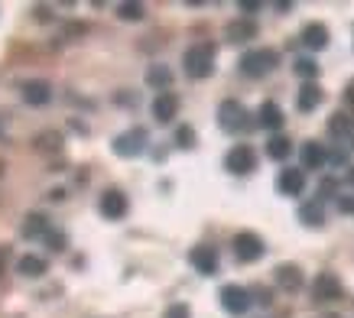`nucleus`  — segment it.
Segmentation results:
<instances>
[{
	"label": "nucleus",
	"mask_w": 354,
	"mask_h": 318,
	"mask_svg": "<svg viewBox=\"0 0 354 318\" xmlns=\"http://www.w3.org/2000/svg\"><path fill=\"white\" fill-rule=\"evenodd\" d=\"M183 65H185V75H189V78H208V75L215 72V46L195 43L192 49H185Z\"/></svg>",
	"instance_id": "f257e3e1"
},
{
	"label": "nucleus",
	"mask_w": 354,
	"mask_h": 318,
	"mask_svg": "<svg viewBox=\"0 0 354 318\" xmlns=\"http://www.w3.org/2000/svg\"><path fill=\"white\" fill-rule=\"evenodd\" d=\"M279 55L273 53V49H250V53L241 55V72L247 75V78H263V75H270L273 68H277Z\"/></svg>",
	"instance_id": "f03ea898"
},
{
	"label": "nucleus",
	"mask_w": 354,
	"mask_h": 318,
	"mask_svg": "<svg viewBox=\"0 0 354 318\" xmlns=\"http://www.w3.org/2000/svg\"><path fill=\"white\" fill-rule=\"evenodd\" d=\"M147 140H150V133L143 127H130V130H124L120 137H114V153L124 159H133L147 149Z\"/></svg>",
	"instance_id": "7ed1b4c3"
},
{
	"label": "nucleus",
	"mask_w": 354,
	"mask_h": 318,
	"mask_svg": "<svg viewBox=\"0 0 354 318\" xmlns=\"http://www.w3.org/2000/svg\"><path fill=\"white\" fill-rule=\"evenodd\" d=\"M218 299H221V306H225L227 315H244L247 308H250V289L237 286V283H227V286H221V292H218Z\"/></svg>",
	"instance_id": "20e7f679"
},
{
	"label": "nucleus",
	"mask_w": 354,
	"mask_h": 318,
	"mask_svg": "<svg viewBox=\"0 0 354 318\" xmlns=\"http://www.w3.org/2000/svg\"><path fill=\"white\" fill-rule=\"evenodd\" d=\"M218 124H221V130H227V133H237V130L250 127V124H247V111L241 101H221V107H218Z\"/></svg>",
	"instance_id": "39448f33"
},
{
	"label": "nucleus",
	"mask_w": 354,
	"mask_h": 318,
	"mask_svg": "<svg viewBox=\"0 0 354 318\" xmlns=\"http://www.w3.org/2000/svg\"><path fill=\"white\" fill-rule=\"evenodd\" d=\"M263 241H260L254 231H241L234 237V256L241 260V263H257L260 256H263Z\"/></svg>",
	"instance_id": "423d86ee"
},
{
	"label": "nucleus",
	"mask_w": 354,
	"mask_h": 318,
	"mask_svg": "<svg viewBox=\"0 0 354 318\" xmlns=\"http://www.w3.org/2000/svg\"><path fill=\"white\" fill-rule=\"evenodd\" d=\"M225 169L234 172V176H247V172H254V169H257V153L247 147V143H241V147H234V149H227Z\"/></svg>",
	"instance_id": "0eeeda50"
},
{
	"label": "nucleus",
	"mask_w": 354,
	"mask_h": 318,
	"mask_svg": "<svg viewBox=\"0 0 354 318\" xmlns=\"http://www.w3.org/2000/svg\"><path fill=\"white\" fill-rule=\"evenodd\" d=\"M97 208H101V214H104L108 221H120V218H127L130 205H127V195L120 189H108L101 195V205H97Z\"/></svg>",
	"instance_id": "6e6552de"
},
{
	"label": "nucleus",
	"mask_w": 354,
	"mask_h": 318,
	"mask_svg": "<svg viewBox=\"0 0 354 318\" xmlns=\"http://www.w3.org/2000/svg\"><path fill=\"white\" fill-rule=\"evenodd\" d=\"M342 292L344 289L335 273H319L315 283H312V299H315V302H335V299H342Z\"/></svg>",
	"instance_id": "1a4fd4ad"
},
{
	"label": "nucleus",
	"mask_w": 354,
	"mask_h": 318,
	"mask_svg": "<svg viewBox=\"0 0 354 318\" xmlns=\"http://www.w3.org/2000/svg\"><path fill=\"white\" fill-rule=\"evenodd\" d=\"M277 189L279 195H290V198H296V195H302L306 191V172L302 169H283L277 179Z\"/></svg>",
	"instance_id": "9d476101"
},
{
	"label": "nucleus",
	"mask_w": 354,
	"mask_h": 318,
	"mask_svg": "<svg viewBox=\"0 0 354 318\" xmlns=\"http://www.w3.org/2000/svg\"><path fill=\"white\" fill-rule=\"evenodd\" d=\"M23 101L32 107H43L53 101V85L49 82H43V78H36V82H26L23 85Z\"/></svg>",
	"instance_id": "9b49d317"
},
{
	"label": "nucleus",
	"mask_w": 354,
	"mask_h": 318,
	"mask_svg": "<svg viewBox=\"0 0 354 318\" xmlns=\"http://www.w3.org/2000/svg\"><path fill=\"white\" fill-rule=\"evenodd\" d=\"M189 263L198 270L202 276H212L218 270V254H215V247H192V254H189Z\"/></svg>",
	"instance_id": "f8f14e48"
},
{
	"label": "nucleus",
	"mask_w": 354,
	"mask_h": 318,
	"mask_svg": "<svg viewBox=\"0 0 354 318\" xmlns=\"http://www.w3.org/2000/svg\"><path fill=\"white\" fill-rule=\"evenodd\" d=\"M225 39L227 43H250V39H257V23L254 20H231L225 26Z\"/></svg>",
	"instance_id": "ddd939ff"
},
{
	"label": "nucleus",
	"mask_w": 354,
	"mask_h": 318,
	"mask_svg": "<svg viewBox=\"0 0 354 318\" xmlns=\"http://www.w3.org/2000/svg\"><path fill=\"white\" fill-rule=\"evenodd\" d=\"M176 114H179V97L176 95H156V101H153V117L160 120V124H172L176 120Z\"/></svg>",
	"instance_id": "4468645a"
},
{
	"label": "nucleus",
	"mask_w": 354,
	"mask_h": 318,
	"mask_svg": "<svg viewBox=\"0 0 354 318\" xmlns=\"http://www.w3.org/2000/svg\"><path fill=\"white\" fill-rule=\"evenodd\" d=\"M302 169H322L325 162H328V153H325L322 143H315V140H309V143H302Z\"/></svg>",
	"instance_id": "2eb2a0df"
},
{
	"label": "nucleus",
	"mask_w": 354,
	"mask_h": 318,
	"mask_svg": "<svg viewBox=\"0 0 354 318\" xmlns=\"http://www.w3.org/2000/svg\"><path fill=\"white\" fill-rule=\"evenodd\" d=\"M277 286L286 292H296L302 286V270L296 263H279L277 266Z\"/></svg>",
	"instance_id": "dca6fc26"
},
{
	"label": "nucleus",
	"mask_w": 354,
	"mask_h": 318,
	"mask_svg": "<svg viewBox=\"0 0 354 318\" xmlns=\"http://www.w3.org/2000/svg\"><path fill=\"white\" fill-rule=\"evenodd\" d=\"M319 104H322V88L315 85V82H306V85L299 88V95H296V107H299L302 114H309V111H315Z\"/></svg>",
	"instance_id": "f3484780"
},
{
	"label": "nucleus",
	"mask_w": 354,
	"mask_h": 318,
	"mask_svg": "<svg viewBox=\"0 0 354 318\" xmlns=\"http://www.w3.org/2000/svg\"><path fill=\"white\" fill-rule=\"evenodd\" d=\"M302 46L312 49V53L325 49V46H328V30H325L322 23H309V26L302 30Z\"/></svg>",
	"instance_id": "a211bd4d"
},
{
	"label": "nucleus",
	"mask_w": 354,
	"mask_h": 318,
	"mask_svg": "<svg viewBox=\"0 0 354 318\" xmlns=\"http://www.w3.org/2000/svg\"><path fill=\"white\" fill-rule=\"evenodd\" d=\"M257 124L263 130H279L283 127V111H279V104H273V101H263L257 111Z\"/></svg>",
	"instance_id": "6ab92c4d"
},
{
	"label": "nucleus",
	"mask_w": 354,
	"mask_h": 318,
	"mask_svg": "<svg viewBox=\"0 0 354 318\" xmlns=\"http://www.w3.org/2000/svg\"><path fill=\"white\" fill-rule=\"evenodd\" d=\"M17 273L26 276V279H39V276L46 273V260L36 254H26L20 256V263H17Z\"/></svg>",
	"instance_id": "aec40b11"
},
{
	"label": "nucleus",
	"mask_w": 354,
	"mask_h": 318,
	"mask_svg": "<svg viewBox=\"0 0 354 318\" xmlns=\"http://www.w3.org/2000/svg\"><path fill=\"white\" fill-rule=\"evenodd\" d=\"M147 85L160 88V95H166V88L172 85V72L166 68V65H150V72H147Z\"/></svg>",
	"instance_id": "412c9836"
},
{
	"label": "nucleus",
	"mask_w": 354,
	"mask_h": 318,
	"mask_svg": "<svg viewBox=\"0 0 354 318\" xmlns=\"http://www.w3.org/2000/svg\"><path fill=\"white\" fill-rule=\"evenodd\" d=\"M299 221L309 224V227H322V224H325V208H322V202L302 205V208H299Z\"/></svg>",
	"instance_id": "4be33fe9"
},
{
	"label": "nucleus",
	"mask_w": 354,
	"mask_h": 318,
	"mask_svg": "<svg viewBox=\"0 0 354 318\" xmlns=\"http://www.w3.org/2000/svg\"><path fill=\"white\" fill-rule=\"evenodd\" d=\"M20 234L23 237H46V234H49V224H46L43 214H26V218H23Z\"/></svg>",
	"instance_id": "5701e85b"
},
{
	"label": "nucleus",
	"mask_w": 354,
	"mask_h": 318,
	"mask_svg": "<svg viewBox=\"0 0 354 318\" xmlns=\"http://www.w3.org/2000/svg\"><path fill=\"white\" fill-rule=\"evenodd\" d=\"M351 130H354L351 117L348 114H332V120H328V133H332V137H351Z\"/></svg>",
	"instance_id": "b1692460"
},
{
	"label": "nucleus",
	"mask_w": 354,
	"mask_h": 318,
	"mask_svg": "<svg viewBox=\"0 0 354 318\" xmlns=\"http://www.w3.org/2000/svg\"><path fill=\"white\" fill-rule=\"evenodd\" d=\"M292 153V143L286 137H270V143H267V156L270 159H286Z\"/></svg>",
	"instance_id": "393cba45"
},
{
	"label": "nucleus",
	"mask_w": 354,
	"mask_h": 318,
	"mask_svg": "<svg viewBox=\"0 0 354 318\" xmlns=\"http://www.w3.org/2000/svg\"><path fill=\"white\" fill-rule=\"evenodd\" d=\"M62 147V133H55V130H46V133H39L36 137V149L39 153H53V149Z\"/></svg>",
	"instance_id": "a878e982"
},
{
	"label": "nucleus",
	"mask_w": 354,
	"mask_h": 318,
	"mask_svg": "<svg viewBox=\"0 0 354 318\" xmlns=\"http://www.w3.org/2000/svg\"><path fill=\"white\" fill-rule=\"evenodd\" d=\"M118 17L120 20H143V17H147V7H143V3H120Z\"/></svg>",
	"instance_id": "bb28decb"
},
{
	"label": "nucleus",
	"mask_w": 354,
	"mask_h": 318,
	"mask_svg": "<svg viewBox=\"0 0 354 318\" xmlns=\"http://www.w3.org/2000/svg\"><path fill=\"white\" fill-rule=\"evenodd\" d=\"M292 68H296V75H299V78H306V82H312V78L319 75V65L312 62V59H296V65H292Z\"/></svg>",
	"instance_id": "cd10ccee"
},
{
	"label": "nucleus",
	"mask_w": 354,
	"mask_h": 318,
	"mask_svg": "<svg viewBox=\"0 0 354 318\" xmlns=\"http://www.w3.org/2000/svg\"><path fill=\"white\" fill-rule=\"evenodd\" d=\"M46 244H49V250H53V254H62L65 244H68V237H65L62 231H49V234H46Z\"/></svg>",
	"instance_id": "c85d7f7f"
},
{
	"label": "nucleus",
	"mask_w": 354,
	"mask_h": 318,
	"mask_svg": "<svg viewBox=\"0 0 354 318\" xmlns=\"http://www.w3.org/2000/svg\"><path fill=\"white\" fill-rule=\"evenodd\" d=\"M176 143H179L183 149L195 147V130L192 127H179V130H176Z\"/></svg>",
	"instance_id": "c756f323"
},
{
	"label": "nucleus",
	"mask_w": 354,
	"mask_h": 318,
	"mask_svg": "<svg viewBox=\"0 0 354 318\" xmlns=\"http://www.w3.org/2000/svg\"><path fill=\"white\" fill-rule=\"evenodd\" d=\"M162 318H189V306H169Z\"/></svg>",
	"instance_id": "7c9ffc66"
},
{
	"label": "nucleus",
	"mask_w": 354,
	"mask_h": 318,
	"mask_svg": "<svg viewBox=\"0 0 354 318\" xmlns=\"http://www.w3.org/2000/svg\"><path fill=\"white\" fill-rule=\"evenodd\" d=\"M250 296H257V302H260V306H270V299H273V292H270V289H263V286H260V289H254Z\"/></svg>",
	"instance_id": "2f4dec72"
},
{
	"label": "nucleus",
	"mask_w": 354,
	"mask_h": 318,
	"mask_svg": "<svg viewBox=\"0 0 354 318\" xmlns=\"http://www.w3.org/2000/svg\"><path fill=\"white\" fill-rule=\"evenodd\" d=\"M237 7H241V10H244V13H254V10H260L263 3H257V0H241Z\"/></svg>",
	"instance_id": "473e14b6"
},
{
	"label": "nucleus",
	"mask_w": 354,
	"mask_h": 318,
	"mask_svg": "<svg viewBox=\"0 0 354 318\" xmlns=\"http://www.w3.org/2000/svg\"><path fill=\"white\" fill-rule=\"evenodd\" d=\"M338 208H342L344 214H351L354 212V198H338Z\"/></svg>",
	"instance_id": "72a5a7b5"
},
{
	"label": "nucleus",
	"mask_w": 354,
	"mask_h": 318,
	"mask_svg": "<svg viewBox=\"0 0 354 318\" xmlns=\"http://www.w3.org/2000/svg\"><path fill=\"white\" fill-rule=\"evenodd\" d=\"M62 198H65L62 189H53V191H49V202H62Z\"/></svg>",
	"instance_id": "f704fd0d"
},
{
	"label": "nucleus",
	"mask_w": 354,
	"mask_h": 318,
	"mask_svg": "<svg viewBox=\"0 0 354 318\" xmlns=\"http://www.w3.org/2000/svg\"><path fill=\"white\" fill-rule=\"evenodd\" d=\"M344 97H348V101H351V104H354V82H351V85H348V91H344Z\"/></svg>",
	"instance_id": "c9c22d12"
},
{
	"label": "nucleus",
	"mask_w": 354,
	"mask_h": 318,
	"mask_svg": "<svg viewBox=\"0 0 354 318\" xmlns=\"http://www.w3.org/2000/svg\"><path fill=\"white\" fill-rule=\"evenodd\" d=\"M348 179H351V182H354V169H351V176H348Z\"/></svg>",
	"instance_id": "e433bc0d"
},
{
	"label": "nucleus",
	"mask_w": 354,
	"mask_h": 318,
	"mask_svg": "<svg viewBox=\"0 0 354 318\" xmlns=\"http://www.w3.org/2000/svg\"><path fill=\"white\" fill-rule=\"evenodd\" d=\"M328 318H335V315H328Z\"/></svg>",
	"instance_id": "4c0bfd02"
}]
</instances>
